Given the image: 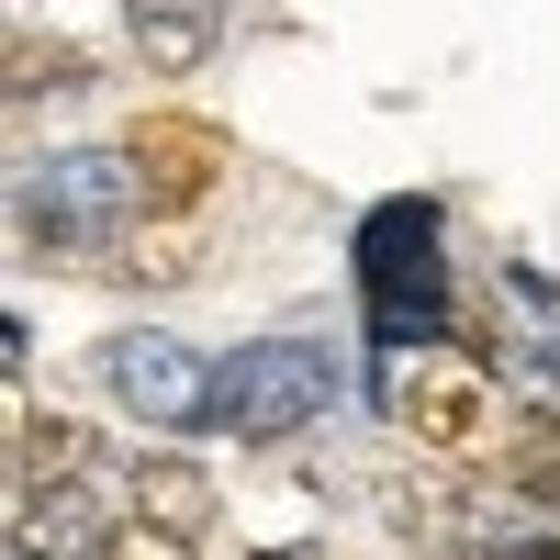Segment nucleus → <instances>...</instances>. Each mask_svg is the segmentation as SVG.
<instances>
[{
    "instance_id": "f257e3e1",
    "label": "nucleus",
    "mask_w": 560,
    "mask_h": 560,
    "mask_svg": "<svg viewBox=\"0 0 560 560\" xmlns=\"http://www.w3.org/2000/svg\"><path fill=\"white\" fill-rule=\"evenodd\" d=\"M325 404H337V348H325V337H258V348H236L213 370V415H202V427L269 448V438L314 427Z\"/></svg>"
},
{
    "instance_id": "f03ea898",
    "label": "nucleus",
    "mask_w": 560,
    "mask_h": 560,
    "mask_svg": "<svg viewBox=\"0 0 560 560\" xmlns=\"http://www.w3.org/2000/svg\"><path fill=\"white\" fill-rule=\"evenodd\" d=\"M135 168L124 147L113 158H45L23 168V191H12V224H23V247L34 258H90V247H124L135 236Z\"/></svg>"
},
{
    "instance_id": "7ed1b4c3",
    "label": "nucleus",
    "mask_w": 560,
    "mask_h": 560,
    "mask_svg": "<svg viewBox=\"0 0 560 560\" xmlns=\"http://www.w3.org/2000/svg\"><path fill=\"white\" fill-rule=\"evenodd\" d=\"M359 280H370V325L382 337H438V213L427 202H382L359 236Z\"/></svg>"
},
{
    "instance_id": "20e7f679",
    "label": "nucleus",
    "mask_w": 560,
    "mask_h": 560,
    "mask_svg": "<svg viewBox=\"0 0 560 560\" xmlns=\"http://www.w3.org/2000/svg\"><path fill=\"white\" fill-rule=\"evenodd\" d=\"M393 427L427 448V459H471V448L493 438V382H482V359H448V348L393 359Z\"/></svg>"
},
{
    "instance_id": "39448f33",
    "label": "nucleus",
    "mask_w": 560,
    "mask_h": 560,
    "mask_svg": "<svg viewBox=\"0 0 560 560\" xmlns=\"http://www.w3.org/2000/svg\"><path fill=\"white\" fill-rule=\"evenodd\" d=\"M224 158H236V147H224L213 124H191V113H147L124 135V168H135V191H147V213H191L224 179Z\"/></svg>"
},
{
    "instance_id": "423d86ee",
    "label": "nucleus",
    "mask_w": 560,
    "mask_h": 560,
    "mask_svg": "<svg viewBox=\"0 0 560 560\" xmlns=\"http://www.w3.org/2000/svg\"><path fill=\"white\" fill-rule=\"evenodd\" d=\"M102 382L147 415V427H202V415H213V370L179 348V337H113Z\"/></svg>"
},
{
    "instance_id": "0eeeda50",
    "label": "nucleus",
    "mask_w": 560,
    "mask_h": 560,
    "mask_svg": "<svg viewBox=\"0 0 560 560\" xmlns=\"http://www.w3.org/2000/svg\"><path fill=\"white\" fill-rule=\"evenodd\" d=\"M124 527H102V493H12V560H113Z\"/></svg>"
},
{
    "instance_id": "6e6552de",
    "label": "nucleus",
    "mask_w": 560,
    "mask_h": 560,
    "mask_svg": "<svg viewBox=\"0 0 560 560\" xmlns=\"http://www.w3.org/2000/svg\"><path fill=\"white\" fill-rule=\"evenodd\" d=\"M382 516H393V538H415V549H448V560H482L493 549V527H482V504L459 493V482H382Z\"/></svg>"
},
{
    "instance_id": "1a4fd4ad",
    "label": "nucleus",
    "mask_w": 560,
    "mask_h": 560,
    "mask_svg": "<svg viewBox=\"0 0 560 560\" xmlns=\"http://www.w3.org/2000/svg\"><path fill=\"white\" fill-rule=\"evenodd\" d=\"M79 471H90V427H79V415L12 404V493H68Z\"/></svg>"
},
{
    "instance_id": "9d476101",
    "label": "nucleus",
    "mask_w": 560,
    "mask_h": 560,
    "mask_svg": "<svg viewBox=\"0 0 560 560\" xmlns=\"http://www.w3.org/2000/svg\"><path fill=\"white\" fill-rule=\"evenodd\" d=\"M213 516H224V504H213V482L191 471V459H135V527H158V538L191 549Z\"/></svg>"
},
{
    "instance_id": "9b49d317",
    "label": "nucleus",
    "mask_w": 560,
    "mask_h": 560,
    "mask_svg": "<svg viewBox=\"0 0 560 560\" xmlns=\"http://www.w3.org/2000/svg\"><path fill=\"white\" fill-rule=\"evenodd\" d=\"M124 23L147 45V68H202L224 34V0H124Z\"/></svg>"
},
{
    "instance_id": "f8f14e48",
    "label": "nucleus",
    "mask_w": 560,
    "mask_h": 560,
    "mask_svg": "<svg viewBox=\"0 0 560 560\" xmlns=\"http://www.w3.org/2000/svg\"><path fill=\"white\" fill-rule=\"evenodd\" d=\"M504 493L538 504V516H560V415H527V427L504 438Z\"/></svg>"
},
{
    "instance_id": "ddd939ff",
    "label": "nucleus",
    "mask_w": 560,
    "mask_h": 560,
    "mask_svg": "<svg viewBox=\"0 0 560 560\" xmlns=\"http://www.w3.org/2000/svg\"><path fill=\"white\" fill-rule=\"evenodd\" d=\"M45 79L68 90V79H90V57H79V45H45V34H12V102H34Z\"/></svg>"
},
{
    "instance_id": "4468645a",
    "label": "nucleus",
    "mask_w": 560,
    "mask_h": 560,
    "mask_svg": "<svg viewBox=\"0 0 560 560\" xmlns=\"http://www.w3.org/2000/svg\"><path fill=\"white\" fill-rule=\"evenodd\" d=\"M124 269H135V280H191V269H202V236H191V224H147Z\"/></svg>"
},
{
    "instance_id": "2eb2a0df",
    "label": "nucleus",
    "mask_w": 560,
    "mask_h": 560,
    "mask_svg": "<svg viewBox=\"0 0 560 560\" xmlns=\"http://www.w3.org/2000/svg\"><path fill=\"white\" fill-rule=\"evenodd\" d=\"M113 560H191V549L158 538V527H124V538H113Z\"/></svg>"
},
{
    "instance_id": "dca6fc26",
    "label": "nucleus",
    "mask_w": 560,
    "mask_h": 560,
    "mask_svg": "<svg viewBox=\"0 0 560 560\" xmlns=\"http://www.w3.org/2000/svg\"><path fill=\"white\" fill-rule=\"evenodd\" d=\"M269 560H325V549H269Z\"/></svg>"
}]
</instances>
